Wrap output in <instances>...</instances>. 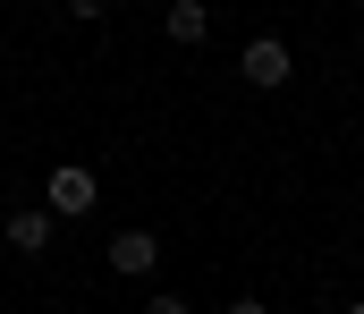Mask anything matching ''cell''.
I'll use <instances>...</instances> for the list:
<instances>
[{"label": "cell", "instance_id": "5", "mask_svg": "<svg viewBox=\"0 0 364 314\" xmlns=\"http://www.w3.org/2000/svg\"><path fill=\"white\" fill-rule=\"evenodd\" d=\"M161 34H170L178 51H195V43L212 34V0H170V9H161Z\"/></svg>", "mask_w": 364, "mask_h": 314}, {"label": "cell", "instance_id": "9", "mask_svg": "<svg viewBox=\"0 0 364 314\" xmlns=\"http://www.w3.org/2000/svg\"><path fill=\"white\" fill-rule=\"evenodd\" d=\"M348 314H364V298H356V306H348Z\"/></svg>", "mask_w": 364, "mask_h": 314}, {"label": "cell", "instance_id": "2", "mask_svg": "<svg viewBox=\"0 0 364 314\" xmlns=\"http://www.w3.org/2000/svg\"><path fill=\"white\" fill-rule=\"evenodd\" d=\"M43 212H51V221H85L93 212V170L85 162H60V170L43 179Z\"/></svg>", "mask_w": 364, "mask_h": 314}, {"label": "cell", "instance_id": "7", "mask_svg": "<svg viewBox=\"0 0 364 314\" xmlns=\"http://www.w3.org/2000/svg\"><path fill=\"white\" fill-rule=\"evenodd\" d=\"M144 314H195V306H186L178 289H153V298H144Z\"/></svg>", "mask_w": 364, "mask_h": 314}, {"label": "cell", "instance_id": "4", "mask_svg": "<svg viewBox=\"0 0 364 314\" xmlns=\"http://www.w3.org/2000/svg\"><path fill=\"white\" fill-rule=\"evenodd\" d=\"M0 238H9V246H17V255L34 263V255H51V238H60V221H51L43 204H17L9 221H0Z\"/></svg>", "mask_w": 364, "mask_h": 314}, {"label": "cell", "instance_id": "3", "mask_svg": "<svg viewBox=\"0 0 364 314\" xmlns=\"http://www.w3.org/2000/svg\"><path fill=\"white\" fill-rule=\"evenodd\" d=\"M110 272H119V281H153V272H161V238H153V229H119V238H110Z\"/></svg>", "mask_w": 364, "mask_h": 314}, {"label": "cell", "instance_id": "8", "mask_svg": "<svg viewBox=\"0 0 364 314\" xmlns=\"http://www.w3.org/2000/svg\"><path fill=\"white\" fill-rule=\"evenodd\" d=\"M229 314H272V306H263V298H229Z\"/></svg>", "mask_w": 364, "mask_h": 314}, {"label": "cell", "instance_id": "1", "mask_svg": "<svg viewBox=\"0 0 364 314\" xmlns=\"http://www.w3.org/2000/svg\"><path fill=\"white\" fill-rule=\"evenodd\" d=\"M237 77H246V85H255V94H279V85H288V77H296V51H288V43H279V34H255V43H246V51H237Z\"/></svg>", "mask_w": 364, "mask_h": 314}, {"label": "cell", "instance_id": "6", "mask_svg": "<svg viewBox=\"0 0 364 314\" xmlns=\"http://www.w3.org/2000/svg\"><path fill=\"white\" fill-rule=\"evenodd\" d=\"M60 9H68L77 26H102V17H110V0H60Z\"/></svg>", "mask_w": 364, "mask_h": 314}]
</instances>
